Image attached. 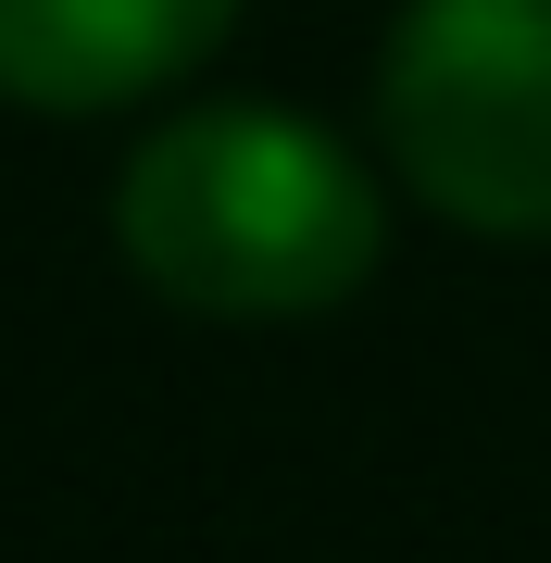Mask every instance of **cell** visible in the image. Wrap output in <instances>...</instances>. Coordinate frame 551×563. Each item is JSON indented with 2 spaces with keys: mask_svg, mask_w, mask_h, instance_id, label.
Returning a JSON list of instances; mask_svg holds the SVG:
<instances>
[{
  "mask_svg": "<svg viewBox=\"0 0 551 563\" xmlns=\"http://www.w3.org/2000/svg\"><path fill=\"white\" fill-rule=\"evenodd\" d=\"M113 239L176 313L276 325V313H327L376 276L388 201L327 125L276 101H201L151 125L139 163L113 176Z\"/></svg>",
  "mask_w": 551,
  "mask_h": 563,
  "instance_id": "1",
  "label": "cell"
},
{
  "mask_svg": "<svg viewBox=\"0 0 551 563\" xmlns=\"http://www.w3.org/2000/svg\"><path fill=\"white\" fill-rule=\"evenodd\" d=\"M376 125L451 225L551 239V0H401Z\"/></svg>",
  "mask_w": 551,
  "mask_h": 563,
  "instance_id": "2",
  "label": "cell"
},
{
  "mask_svg": "<svg viewBox=\"0 0 551 563\" xmlns=\"http://www.w3.org/2000/svg\"><path fill=\"white\" fill-rule=\"evenodd\" d=\"M239 0H0V101L25 113H113L188 76Z\"/></svg>",
  "mask_w": 551,
  "mask_h": 563,
  "instance_id": "3",
  "label": "cell"
}]
</instances>
